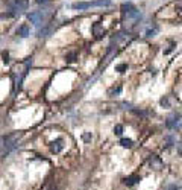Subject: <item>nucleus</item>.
I'll list each match as a JSON object with an SVG mask.
<instances>
[{
  "mask_svg": "<svg viewBox=\"0 0 182 190\" xmlns=\"http://www.w3.org/2000/svg\"><path fill=\"white\" fill-rule=\"evenodd\" d=\"M120 145H122L123 148H132V146H134V142H132L131 139H122V140H120Z\"/></svg>",
  "mask_w": 182,
  "mask_h": 190,
  "instance_id": "obj_13",
  "label": "nucleus"
},
{
  "mask_svg": "<svg viewBox=\"0 0 182 190\" xmlns=\"http://www.w3.org/2000/svg\"><path fill=\"white\" fill-rule=\"evenodd\" d=\"M169 190H178V187H176V186H170V189Z\"/></svg>",
  "mask_w": 182,
  "mask_h": 190,
  "instance_id": "obj_26",
  "label": "nucleus"
},
{
  "mask_svg": "<svg viewBox=\"0 0 182 190\" xmlns=\"http://www.w3.org/2000/svg\"><path fill=\"white\" fill-rule=\"evenodd\" d=\"M120 91H122V87L117 85V87H112V88L108 91V94H109V96H115V94H120Z\"/></svg>",
  "mask_w": 182,
  "mask_h": 190,
  "instance_id": "obj_14",
  "label": "nucleus"
},
{
  "mask_svg": "<svg viewBox=\"0 0 182 190\" xmlns=\"http://www.w3.org/2000/svg\"><path fill=\"white\" fill-rule=\"evenodd\" d=\"M156 32H158V28H156V26H155L153 29L150 28V29H147V31H146V37H147V38L155 37V35H156Z\"/></svg>",
  "mask_w": 182,
  "mask_h": 190,
  "instance_id": "obj_15",
  "label": "nucleus"
},
{
  "mask_svg": "<svg viewBox=\"0 0 182 190\" xmlns=\"http://www.w3.org/2000/svg\"><path fill=\"white\" fill-rule=\"evenodd\" d=\"M140 181H141V177H138V175H131V177H128V178L123 180V183L126 186H134V184L140 183Z\"/></svg>",
  "mask_w": 182,
  "mask_h": 190,
  "instance_id": "obj_8",
  "label": "nucleus"
},
{
  "mask_svg": "<svg viewBox=\"0 0 182 190\" xmlns=\"http://www.w3.org/2000/svg\"><path fill=\"white\" fill-rule=\"evenodd\" d=\"M47 2H49V0H37L38 5H41V3H47Z\"/></svg>",
  "mask_w": 182,
  "mask_h": 190,
  "instance_id": "obj_25",
  "label": "nucleus"
},
{
  "mask_svg": "<svg viewBox=\"0 0 182 190\" xmlns=\"http://www.w3.org/2000/svg\"><path fill=\"white\" fill-rule=\"evenodd\" d=\"M47 190H59V189H58L56 186H53V184H52V186H49V189H47Z\"/></svg>",
  "mask_w": 182,
  "mask_h": 190,
  "instance_id": "obj_24",
  "label": "nucleus"
},
{
  "mask_svg": "<svg viewBox=\"0 0 182 190\" xmlns=\"http://www.w3.org/2000/svg\"><path fill=\"white\" fill-rule=\"evenodd\" d=\"M149 164H150V167H152V169H155V170H159V169L162 167V161H161V158H159V157H156V155L150 157Z\"/></svg>",
  "mask_w": 182,
  "mask_h": 190,
  "instance_id": "obj_6",
  "label": "nucleus"
},
{
  "mask_svg": "<svg viewBox=\"0 0 182 190\" xmlns=\"http://www.w3.org/2000/svg\"><path fill=\"white\" fill-rule=\"evenodd\" d=\"M136 116H147V111H141V110H132Z\"/></svg>",
  "mask_w": 182,
  "mask_h": 190,
  "instance_id": "obj_21",
  "label": "nucleus"
},
{
  "mask_svg": "<svg viewBox=\"0 0 182 190\" xmlns=\"http://www.w3.org/2000/svg\"><path fill=\"white\" fill-rule=\"evenodd\" d=\"M176 149H178V154H179V157H182V142H181V143H178Z\"/></svg>",
  "mask_w": 182,
  "mask_h": 190,
  "instance_id": "obj_23",
  "label": "nucleus"
},
{
  "mask_svg": "<svg viewBox=\"0 0 182 190\" xmlns=\"http://www.w3.org/2000/svg\"><path fill=\"white\" fill-rule=\"evenodd\" d=\"M27 17H29L31 23H34L35 26H41L47 18V12L46 11H35V12H31Z\"/></svg>",
  "mask_w": 182,
  "mask_h": 190,
  "instance_id": "obj_2",
  "label": "nucleus"
},
{
  "mask_svg": "<svg viewBox=\"0 0 182 190\" xmlns=\"http://www.w3.org/2000/svg\"><path fill=\"white\" fill-rule=\"evenodd\" d=\"M17 137L15 135H11V137H5L3 139V152H11L14 148H15V145H17Z\"/></svg>",
  "mask_w": 182,
  "mask_h": 190,
  "instance_id": "obj_4",
  "label": "nucleus"
},
{
  "mask_svg": "<svg viewBox=\"0 0 182 190\" xmlns=\"http://www.w3.org/2000/svg\"><path fill=\"white\" fill-rule=\"evenodd\" d=\"M135 8H134V5L132 3H123L122 5V12H123V15H128L131 11H134Z\"/></svg>",
  "mask_w": 182,
  "mask_h": 190,
  "instance_id": "obj_11",
  "label": "nucleus"
},
{
  "mask_svg": "<svg viewBox=\"0 0 182 190\" xmlns=\"http://www.w3.org/2000/svg\"><path fill=\"white\" fill-rule=\"evenodd\" d=\"M2 56H3V63L8 64V63H9V55H8V53H3Z\"/></svg>",
  "mask_w": 182,
  "mask_h": 190,
  "instance_id": "obj_22",
  "label": "nucleus"
},
{
  "mask_svg": "<svg viewBox=\"0 0 182 190\" xmlns=\"http://www.w3.org/2000/svg\"><path fill=\"white\" fill-rule=\"evenodd\" d=\"M91 6H109L111 5V0H94L90 2Z\"/></svg>",
  "mask_w": 182,
  "mask_h": 190,
  "instance_id": "obj_12",
  "label": "nucleus"
},
{
  "mask_svg": "<svg viewBox=\"0 0 182 190\" xmlns=\"http://www.w3.org/2000/svg\"><path fill=\"white\" fill-rule=\"evenodd\" d=\"M93 34L96 35V38H102L103 34H105L103 26H102L100 23H94V25H93Z\"/></svg>",
  "mask_w": 182,
  "mask_h": 190,
  "instance_id": "obj_7",
  "label": "nucleus"
},
{
  "mask_svg": "<svg viewBox=\"0 0 182 190\" xmlns=\"http://www.w3.org/2000/svg\"><path fill=\"white\" fill-rule=\"evenodd\" d=\"M91 139H93V134H91V132H84V134H82V140H84L85 143L91 142Z\"/></svg>",
  "mask_w": 182,
  "mask_h": 190,
  "instance_id": "obj_18",
  "label": "nucleus"
},
{
  "mask_svg": "<svg viewBox=\"0 0 182 190\" xmlns=\"http://www.w3.org/2000/svg\"><path fill=\"white\" fill-rule=\"evenodd\" d=\"M128 70V64H118L117 67H115V72H118V73H123V72H126Z\"/></svg>",
  "mask_w": 182,
  "mask_h": 190,
  "instance_id": "obj_16",
  "label": "nucleus"
},
{
  "mask_svg": "<svg viewBox=\"0 0 182 190\" xmlns=\"http://www.w3.org/2000/svg\"><path fill=\"white\" fill-rule=\"evenodd\" d=\"M179 5H182V0H179Z\"/></svg>",
  "mask_w": 182,
  "mask_h": 190,
  "instance_id": "obj_27",
  "label": "nucleus"
},
{
  "mask_svg": "<svg viewBox=\"0 0 182 190\" xmlns=\"http://www.w3.org/2000/svg\"><path fill=\"white\" fill-rule=\"evenodd\" d=\"M29 6V0H14L12 6H11V12L8 14H2V18L5 17H14V15H20L23 11H26Z\"/></svg>",
  "mask_w": 182,
  "mask_h": 190,
  "instance_id": "obj_1",
  "label": "nucleus"
},
{
  "mask_svg": "<svg viewBox=\"0 0 182 190\" xmlns=\"http://www.w3.org/2000/svg\"><path fill=\"white\" fill-rule=\"evenodd\" d=\"M29 32H31V31H29V26H27V25H21V26L17 29V34H18L21 38L29 37Z\"/></svg>",
  "mask_w": 182,
  "mask_h": 190,
  "instance_id": "obj_10",
  "label": "nucleus"
},
{
  "mask_svg": "<svg viewBox=\"0 0 182 190\" xmlns=\"http://www.w3.org/2000/svg\"><path fill=\"white\" fill-rule=\"evenodd\" d=\"M159 104H161L162 107H170V102H169V99H167V97H162V99L159 101Z\"/></svg>",
  "mask_w": 182,
  "mask_h": 190,
  "instance_id": "obj_20",
  "label": "nucleus"
},
{
  "mask_svg": "<svg viewBox=\"0 0 182 190\" xmlns=\"http://www.w3.org/2000/svg\"><path fill=\"white\" fill-rule=\"evenodd\" d=\"M75 58H76V53H75V52H71V53H68V55L65 56V61H67V63H73V61H75Z\"/></svg>",
  "mask_w": 182,
  "mask_h": 190,
  "instance_id": "obj_19",
  "label": "nucleus"
},
{
  "mask_svg": "<svg viewBox=\"0 0 182 190\" xmlns=\"http://www.w3.org/2000/svg\"><path fill=\"white\" fill-rule=\"evenodd\" d=\"M71 6H73V9H79V11H85V9H88V8H91V3H90V2H76V3H73Z\"/></svg>",
  "mask_w": 182,
  "mask_h": 190,
  "instance_id": "obj_9",
  "label": "nucleus"
},
{
  "mask_svg": "<svg viewBox=\"0 0 182 190\" xmlns=\"http://www.w3.org/2000/svg\"><path fill=\"white\" fill-rule=\"evenodd\" d=\"M166 126L170 128V129H179V128H182V116H179V114L170 116L167 119V122H166Z\"/></svg>",
  "mask_w": 182,
  "mask_h": 190,
  "instance_id": "obj_3",
  "label": "nucleus"
},
{
  "mask_svg": "<svg viewBox=\"0 0 182 190\" xmlns=\"http://www.w3.org/2000/svg\"><path fill=\"white\" fill-rule=\"evenodd\" d=\"M114 134L115 135H122L123 134V126L122 125H115L114 126Z\"/></svg>",
  "mask_w": 182,
  "mask_h": 190,
  "instance_id": "obj_17",
  "label": "nucleus"
},
{
  "mask_svg": "<svg viewBox=\"0 0 182 190\" xmlns=\"http://www.w3.org/2000/svg\"><path fill=\"white\" fill-rule=\"evenodd\" d=\"M62 149H64V142H62V139H56L55 142L50 143V151L53 152V154H59Z\"/></svg>",
  "mask_w": 182,
  "mask_h": 190,
  "instance_id": "obj_5",
  "label": "nucleus"
}]
</instances>
